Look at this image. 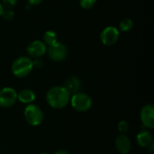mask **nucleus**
Wrapping results in <instances>:
<instances>
[{
    "instance_id": "obj_1",
    "label": "nucleus",
    "mask_w": 154,
    "mask_h": 154,
    "mask_svg": "<svg viewBox=\"0 0 154 154\" xmlns=\"http://www.w3.org/2000/svg\"><path fill=\"white\" fill-rule=\"evenodd\" d=\"M70 100V94L63 88L55 86L51 88L46 94V101L50 106L55 109L65 107Z\"/></svg>"
},
{
    "instance_id": "obj_2",
    "label": "nucleus",
    "mask_w": 154,
    "mask_h": 154,
    "mask_svg": "<svg viewBox=\"0 0 154 154\" xmlns=\"http://www.w3.org/2000/svg\"><path fill=\"white\" fill-rule=\"evenodd\" d=\"M32 69L33 64L32 59L25 56H21L15 59L11 67V70L14 76L19 79L27 77L32 72Z\"/></svg>"
},
{
    "instance_id": "obj_3",
    "label": "nucleus",
    "mask_w": 154,
    "mask_h": 154,
    "mask_svg": "<svg viewBox=\"0 0 154 154\" xmlns=\"http://www.w3.org/2000/svg\"><path fill=\"white\" fill-rule=\"evenodd\" d=\"M24 118L32 126H38L43 120V113L42 109L34 104H29L24 109Z\"/></svg>"
},
{
    "instance_id": "obj_4",
    "label": "nucleus",
    "mask_w": 154,
    "mask_h": 154,
    "mask_svg": "<svg viewBox=\"0 0 154 154\" xmlns=\"http://www.w3.org/2000/svg\"><path fill=\"white\" fill-rule=\"evenodd\" d=\"M70 103L72 107L79 112H86L89 110L92 106L91 97L83 92H78L70 97Z\"/></svg>"
},
{
    "instance_id": "obj_5",
    "label": "nucleus",
    "mask_w": 154,
    "mask_h": 154,
    "mask_svg": "<svg viewBox=\"0 0 154 154\" xmlns=\"http://www.w3.org/2000/svg\"><path fill=\"white\" fill-rule=\"evenodd\" d=\"M120 32L116 26H106L100 33V41L106 46H112L119 40Z\"/></svg>"
},
{
    "instance_id": "obj_6",
    "label": "nucleus",
    "mask_w": 154,
    "mask_h": 154,
    "mask_svg": "<svg viewBox=\"0 0 154 154\" xmlns=\"http://www.w3.org/2000/svg\"><path fill=\"white\" fill-rule=\"evenodd\" d=\"M47 53L51 60L59 62L64 60L67 58L68 49L63 43L57 42L53 45L49 46V48H47Z\"/></svg>"
},
{
    "instance_id": "obj_7",
    "label": "nucleus",
    "mask_w": 154,
    "mask_h": 154,
    "mask_svg": "<svg viewBox=\"0 0 154 154\" xmlns=\"http://www.w3.org/2000/svg\"><path fill=\"white\" fill-rule=\"evenodd\" d=\"M17 101V92L9 87H5L0 89V106L10 107L14 106Z\"/></svg>"
},
{
    "instance_id": "obj_8",
    "label": "nucleus",
    "mask_w": 154,
    "mask_h": 154,
    "mask_svg": "<svg viewBox=\"0 0 154 154\" xmlns=\"http://www.w3.org/2000/svg\"><path fill=\"white\" fill-rule=\"evenodd\" d=\"M26 51L30 57L34 59H39L47 52V46L44 44L43 42L35 40L28 44Z\"/></svg>"
},
{
    "instance_id": "obj_9",
    "label": "nucleus",
    "mask_w": 154,
    "mask_h": 154,
    "mask_svg": "<svg viewBox=\"0 0 154 154\" xmlns=\"http://www.w3.org/2000/svg\"><path fill=\"white\" fill-rule=\"evenodd\" d=\"M141 120L143 125L148 128L152 129L154 127V106L149 104L143 107L141 111Z\"/></svg>"
},
{
    "instance_id": "obj_10",
    "label": "nucleus",
    "mask_w": 154,
    "mask_h": 154,
    "mask_svg": "<svg viewBox=\"0 0 154 154\" xmlns=\"http://www.w3.org/2000/svg\"><path fill=\"white\" fill-rule=\"evenodd\" d=\"M116 147L121 154H128L132 149V143L125 134H119L116 139Z\"/></svg>"
},
{
    "instance_id": "obj_11",
    "label": "nucleus",
    "mask_w": 154,
    "mask_h": 154,
    "mask_svg": "<svg viewBox=\"0 0 154 154\" xmlns=\"http://www.w3.org/2000/svg\"><path fill=\"white\" fill-rule=\"evenodd\" d=\"M69 94H75L79 92L80 88H81V83L80 80L77 78V77H70L69 78L65 83H64V87H63Z\"/></svg>"
},
{
    "instance_id": "obj_12",
    "label": "nucleus",
    "mask_w": 154,
    "mask_h": 154,
    "mask_svg": "<svg viewBox=\"0 0 154 154\" xmlns=\"http://www.w3.org/2000/svg\"><path fill=\"white\" fill-rule=\"evenodd\" d=\"M136 142L139 146L143 148L149 147L153 142H152V135L148 131H142L140 132L136 136Z\"/></svg>"
},
{
    "instance_id": "obj_13",
    "label": "nucleus",
    "mask_w": 154,
    "mask_h": 154,
    "mask_svg": "<svg viewBox=\"0 0 154 154\" xmlns=\"http://www.w3.org/2000/svg\"><path fill=\"white\" fill-rule=\"evenodd\" d=\"M17 99L23 104H32V102L35 100V93L28 88L22 89L17 94Z\"/></svg>"
},
{
    "instance_id": "obj_14",
    "label": "nucleus",
    "mask_w": 154,
    "mask_h": 154,
    "mask_svg": "<svg viewBox=\"0 0 154 154\" xmlns=\"http://www.w3.org/2000/svg\"><path fill=\"white\" fill-rule=\"evenodd\" d=\"M58 42L57 34L53 31H47L43 35V42L46 46H51Z\"/></svg>"
},
{
    "instance_id": "obj_15",
    "label": "nucleus",
    "mask_w": 154,
    "mask_h": 154,
    "mask_svg": "<svg viewBox=\"0 0 154 154\" xmlns=\"http://www.w3.org/2000/svg\"><path fill=\"white\" fill-rule=\"evenodd\" d=\"M134 28V22L130 18H125L123 19L119 23V29L122 32H129Z\"/></svg>"
},
{
    "instance_id": "obj_16",
    "label": "nucleus",
    "mask_w": 154,
    "mask_h": 154,
    "mask_svg": "<svg viewBox=\"0 0 154 154\" xmlns=\"http://www.w3.org/2000/svg\"><path fill=\"white\" fill-rule=\"evenodd\" d=\"M97 4V0H79V5L83 9H90Z\"/></svg>"
},
{
    "instance_id": "obj_17",
    "label": "nucleus",
    "mask_w": 154,
    "mask_h": 154,
    "mask_svg": "<svg viewBox=\"0 0 154 154\" xmlns=\"http://www.w3.org/2000/svg\"><path fill=\"white\" fill-rule=\"evenodd\" d=\"M117 128H118V131L120 132L121 134H125L129 130V124H128V122H126L125 120L120 121Z\"/></svg>"
},
{
    "instance_id": "obj_18",
    "label": "nucleus",
    "mask_w": 154,
    "mask_h": 154,
    "mask_svg": "<svg viewBox=\"0 0 154 154\" xmlns=\"http://www.w3.org/2000/svg\"><path fill=\"white\" fill-rule=\"evenodd\" d=\"M3 17V19H5V21H11L14 19V13L13 11V9H4L3 14L1 15Z\"/></svg>"
},
{
    "instance_id": "obj_19",
    "label": "nucleus",
    "mask_w": 154,
    "mask_h": 154,
    "mask_svg": "<svg viewBox=\"0 0 154 154\" xmlns=\"http://www.w3.org/2000/svg\"><path fill=\"white\" fill-rule=\"evenodd\" d=\"M18 0H2V5L4 9H13V7L16 5Z\"/></svg>"
},
{
    "instance_id": "obj_20",
    "label": "nucleus",
    "mask_w": 154,
    "mask_h": 154,
    "mask_svg": "<svg viewBox=\"0 0 154 154\" xmlns=\"http://www.w3.org/2000/svg\"><path fill=\"white\" fill-rule=\"evenodd\" d=\"M32 64H33V68H42L43 66V61L39 58V59H35V60H32Z\"/></svg>"
},
{
    "instance_id": "obj_21",
    "label": "nucleus",
    "mask_w": 154,
    "mask_h": 154,
    "mask_svg": "<svg viewBox=\"0 0 154 154\" xmlns=\"http://www.w3.org/2000/svg\"><path fill=\"white\" fill-rule=\"evenodd\" d=\"M30 5H40L43 0H27Z\"/></svg>"
},
{
    "instance_id": "obj_22",
    "label": "nucleus",
    "mask_w": 154,
    "mask_h": 154,
    "mask_svg": "<svg viewBox=\"0 0 154 154\" xmlns=\"http://www.w3.org/2000/svg\"><path fill=\"white\" fill-rule=\"evenodd\" d=\"M54 154H69L67 151H65V150H59V151H57Z\"/></svg>"
},
{
    "instance_id": "obj_23",
    "label": "nucleus",
    "mask_w": 154,
    "mask_h": 154,
    "mask_svg": "<svg viewBox=\"0 0 154 154\" xmlns=\"http://www.w3.org/2000/svg\"><path fill=\"white\" fill-rule=\"evenodd\" d=\"M3 11H4V7H3L2 4L0 3V16H1V15H2V14H3Z\"/></svg>"
},
{
    "instance_id": "obj_24",
    "label": "nucleus",
    "mask_w": 154,
    "mask_h": 154,
    "mask_svg": "<svg viewBox=\"0 0 154 154\" xmlns=\"http://www.w3.org/2000/svg\"><path fill=\"white\" fill-rule=\"evenodd\" d=\"M40 154H49V153H46V152H42V153H40Z\"/></svg>"
}]
</instances>
